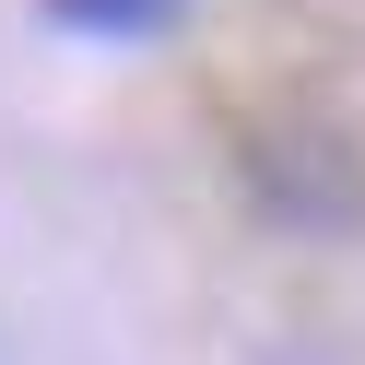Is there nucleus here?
Here are the masks:
<instances>
[{"instance_id":"f257e3e1","label":"nucleus","mask_w":365,"mask_h":365,"mask_svg":"<svg viewBox=\"0 0 365 365\" xmlns=\"http://www.w3.org/2000/svg\"><path fill=\"white\" fill-rule=\"evenodd\" d=\"M236 177L259 200V224L283 236H354L365 224V142L318 118H247L236 130Z\"/></svg>"},{"instance_id":"f03ea898","label":"nucleus","mask_w":365,"mask_h":365,"mask_svg":"<svg viewBox=\"0 0 365 365\" xmlns=\"http://www.w3.org/2000/svg\"><path fill=\"white\" fill-rule=\"evenodd\" d=\"M36 24L83 36V48H153L189 24V0H36Z\"/></svg>"}]
</instances>
